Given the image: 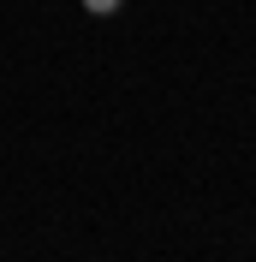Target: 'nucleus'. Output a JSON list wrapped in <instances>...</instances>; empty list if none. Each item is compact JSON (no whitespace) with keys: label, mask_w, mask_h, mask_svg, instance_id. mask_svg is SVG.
Segmentation results:
<instances>
[{"label":"nucleus","mask_w":256,"mask_h":262,"mask_svg":"<svg viewBox=\"0 0 256 262\" xmlns=\"http://www.w3.org/2000/svg\"><path fill=\"white\" fill-rule=\"evenodd\" d=\"M83 12H96V18H113V12H125V0H83Z\"/></svg>","instance_id":"f257e3e1"}]
</instances>
